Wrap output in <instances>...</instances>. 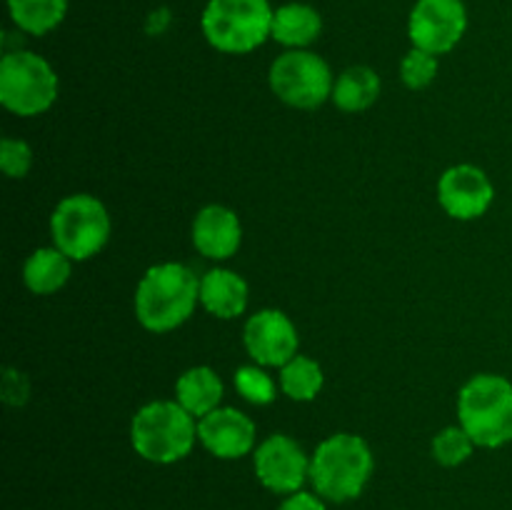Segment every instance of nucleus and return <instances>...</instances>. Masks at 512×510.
I'll return each instance as SVG.
<instances>
[{
    "label": "nucleus",
    "mask_w": 512,
    "mask_h": 510,
    "mask_svg": "<svg viewBox=\"0 0 512 510\" xmlns=\"http://www.w3.org/2000/svg\"><path fill=\"white\" fill-rule=\"evenodd\" d=\"M200 303V278L183 263H158L145 270L135 290V318L150 333L180 328Z\"/></svg>",
    "instance_id": "obj_1"
},
{
    "label": "nucleus",
    "mask_w": 512,
    "mask_h": 510,
    "mask_svg": "<svg viewBox=\"0 0 512 510\" xmlns=\"http://www.w3.org/2000/svg\"><path fill=\"white\" fill-rule=\"evenodd\" d=\"M375 470L373 450L360 435L335 433L315 448L310 458V483L330 503L355 500Z\"/></svg>",
    "instance_id": "obj_2"
},
{
    "label": "nucleus",
    "mask_w": 512,
    "mask_h": 510,
    "mask_svg": "<svg viewBox=\"0 0 512 510\" xmlns=\"http://www.w3.org/2000/svg\"><path fill=\"white\" fill-rule=\"evenodd\" d=\"M198 440V420L178 400H153L133 415L130 443L143 460L170 465L188 458Z\"/></svg>",
    "instance_id": "obj_3"
},
{
    "label": "nucleus",
    "mask_w": 512,
    "mask_h": 510,
    "mask_svg": "<svg viewBox=\"0 0 512 510\" xmlns=\"http://www.w3.org/2000/svg\"><path fill=\"white\" fill-rule=\"evenodd\" d=\"M458 418L478 448L512 443V383L503 375H473L460 388Z\"/></svg>",
    "instance_id": "obj_4"
},
{
    "label": "nucleus",
    "mask_w": 512,
    "mask_h": 510,
    "mask_svg": "<svg viewBox=\"0 0 512 510\" xmlns=\"http://www.w3.org/2000/svg\"><path fill=\"white\" fill-rule=\"evenodd\" d=\"M268 0H210L203 10V35L215 50L243 55L260 48L273 33Z\"/></svg>",
    "instance_id": "obj_5"
},
{
    "label": "nucleus",
    "mask_w": 512,
    "mask_h": 510,
    "mask_svg": "<svg viewBox=\"0 0 512 510\" xmlns=\"http://www.w3.org/2000/svg\"><path fill=\"white\" fill-rule=\"evenodd\" d=\"M58 75L50 63L30 50H13L0 60V103L20 118H33L53 108Z\"/></svg>",
    "instance_id": "obj_6"
},
{
    "label": "nucleus",
    "mask_w": 512,
    "mask_h": 510,
    "mask_svg": "<svg viewBox=\"0 0 512 510\" xmlns=\"http://www.w3.org/2000/svg\"><path fill=\"white\" fill-rule=\"evenodd\" d=\"M53 245L70 260H90L110 238V215L98 198L75 193L60 200L50 215Z\"/></svg>",
    "instance_id": "obj_7"
},
{
    "label": "nucleus",
    "mask_w": 512,
    "mask_h": 510,
    "mask_svg": "<svg viewBox=\"0 0 512 510\" xmlns=\"http://www.w3.org/2000/svg\"><path fill=\"white\" fill-rule=\"evenodd\" d=\"M270 88L290 108L313 110L333 98L330 65L310 50H288L270 65Z\"/></svg>",
    "instance_id": "obj_8"
},
{
    "label": "nucleus",
    "mask_w": 512,
    "mask_h": 510,
    "mask_svg": "<svg viewBox=\"0 0 512 510\" xmlns=\"http://www.w3.org/2000/svg\"><path fill=\"white\" fill-rule=\"evenodd\" d=\"M255 475L270 493L293 495L310 480V458L290 435L275 433L265 438L253 453Z\"/></svg>",
    "instance_id": "obj_9"
},
{
    "label": "nucleus",
    "mask_w": 512,
    "mask_h": 510,
    "mask_svg": "<svg viewBox=\"0 0 512 510\" xmlns=\"http://www.w3.org/2000/svg\"><path fill=\"white\" fill-rule=\"evenodd\" d=\"M468 28L463 0H418L410 13L408 33L413 48L445 55L460 43Z\"/></svg>",
    "instance_id": "obj_10"
},
{
    "label": "nucleus",
    "mask_w": 512,
    "mask_h": 510,
    "mask_svg": "<svg viewBox=\"0 0 512 510\" xmlns=\"http://www.w3.org/2000/svg\"><path fill=\"white\" fill-rule=\"evenodd\" d=\"M243 343L255 365L283 368L298 355L300 335L293 320L283 310L265 308L250 315L243 328Z\"/></svg>",
    "instance_id": "obj_11"
},
{
    "label": "nucleus",
    "mask_w": 512,
    "mask_h": 510,
    "mask_svg": "<svg viewBox=\"0 0 512 510\" xmlns=\"http://www.w3.org/2000/svg\"><path fill=\"white\" fill-rule=\"evenodd\" d=\"M495 188L483 168L470 163L453 165L440 175L438 200L455 220H475L493 205Z\"/></svg>",
    "instance_id": "obj_12"
},
{
    "label": "nucleus",
    "mask_w": 512,
    "mask_h": 510,
    "mask_svg": "<svg viewBox=\"0 0 512 510\" xmlns=\"http://www.w3.org/2000/svg\"><path fill=\"white\" fill-rule=\"evenodd\" d=\"M198 440L220 460H235L255 453V423L235 408H215L198 420Z\"/></svg>",
    "instance_id": "obj_13"
},
{
    "label": "nucleus",
    "mask_w": 512,
    "mask_h": 510,
    "mask_svg": "<svg viewBox=\"0 0 512 510\" xmlns=\"http://www.w3.org/2000/svg\"><path fill=\"white\" fill-rule=\"evenodd\" d=\"M243 243L240 218L225 205H205L193 220V245L210 260H228Z\"/></svg>",
    "instance_id": "obj_14"
},
{
    "label": "nucleus",
    "mask_w": 512,
    "mask_h": 510,
    "mask_svg": "<svg viewBox=\"0 0 512 510\" xmlns=\"http://www.w3.org/2000/svg\"><path fill=\"white\" fill-rule=\"evenodd\" d=\"M248 283L235 270L213 268L200 278V305L220 320H233L248 308Z\"/></svg>",
    "instance_id": "obj_15"
},
{
    "label": "nucleus",
    "mask_w": 512,
    "mask_h": 510,
    "mask_svg": "<svg viewBox=\"0 0 512 510\" xmlns=\"http://www.w3.org/2000/svg\"><path fill=\"white\" fill-rule=\"evenodd\" d=\"M175 400L193 415L195 420L205 418L220 408L223 400V380L208 365H195V368L185 370L175 383Z\"/></svg>",
    "instance_id": "obj_16"
},
{
    "label": "nucleus",
    "mask_w": 512,
    "mask_h": 510,
    "mask_svg": "<svg viewBox=\"0 0 512 510\" xmlns=\"http://www.w3.org/2000/svg\"><path fill=\"white\" fill-rule=\"evenodd\" d=\"M320 30H323V20L318 10L305 3H288L275 10L270 38L290 50H305V45L318 40Z\"/></svg>",
    "instance_id": "obj_17"
},
{
    "label": "nucleus",
    "mask_w": 512,
    "mask_h": 510,
    "mask_svg": "<svg viewBox=\"0 0 512 510\" xmlns=\"http://www.w3.org/2000/svg\"><path fill=\"white\" fill-rule=\"evenodd\" d=\"M70 263L73 260L55 245L53 248H38L35 253H30V258L23 265L25 288L35 295L58 293L70 280V273H73Z\"/></svg>",
    "instance_id": "obj_18"
},
{
    "label": "nucleus",
    "mask_w": 512,
    "mask_h": 510,
    "mask_svg": "<svg viewBox=\"0 0 512 510\" xmlns=\"http://www.w3.org/2000/svg\"><path fill=\"white\" fill-rule=\"evenodd\" d=\"M380 95V78L368 65H353L345 70L333 88V103L345 113H360L368 110Z\"/></svg>",
    "instance_id": "obj_19"
},
{
    "label": "nucleus",
    "mask_w": 512,
    "mask_h": 510,
    "mask_svg": "<svg viewBox=\"0 0 512 510\" xmlns=\"http://www.w3.org/2000/svg\"><path fill=\"white\" fill-rule=\"evenodd\" d=\"M10 18L30 35H45L63 23L68 0H8Z\"/></svg>",
    "instance_id": "obj_20"
},
{
    "label": "nucleus",
    "mask_w": 512,
    "mask_h": 510,
    "mask_svg": "<svg viewBox=\"0 0 512 510\" xmlns=\"http://www.w3.org/2000/svg\"><path fill=\"white\" fill-rule=\"evenodd\" d=\"M325 375L320 363H315L308 355H295L293 360L280 368V390L295 403H308L323 390Z\"/></svg>",
    "instance_id": "obj_21"
},
{
    "label": "nucleus",
    "mask_w": 512,
    "mask_h": 510,
    "mask_svg": "<svg viewBox=\"0 0 512 510\" xmlns=\"http://www.w3.org/2000/svg\"><path fill=\"white\" fill-rule=\"evenodd\" d=\"M478 445L473 443L463 425H448L433 438V458L445 468H458L473 455Z\"/></svg>",
    "instance_id": "obj_22"
},
{
    "label": "nucleus",
    "mask_w": 512,
    "mask_h": 510,
    "mask_svg": "<svg viewBox=\"0 0 512 510\" xmlns=\"http://www.w3.org/2000/svg\"><path fill=\"white\" fill-rule=\"evenodd\" d=\"M235 390L253 405H270L278 398V385L263 365H240L233 375Z\"/></svg>",
    "instance_id": "obj_23"
},
{
    "label": "nucleus",
    "mask_w": 512,
    "mask_h": 510,
    "mask_svg": "<svg viewBox=\"0 0 512 510\" xmlns=\"http://www.w3.org/2000/svg\"><path fill=\"white\" fill-rule=\"evenodd\" d=\"M400 75H403V83L410 90H423L438 75V55L428 53V50L413 48L400 63Z\"/></svg>",
    "instance_id": "obj_24"
},
{
    "label": "nucleus",
    "mask_w": 512,
    "mask_h": 510,
    "mask_svg": "<svg viewBox=\"0 0 512 510\" xmlns=\"http://www.w3.org/2000/svg\"><path fill=\"white\" fill-rule=\"evenodd\" d=\"M0 168L8 178H25L33 168V150L28 143L15 138H3L0 143Z\"/></svg>",
    "instance_id": "obj_25"
},
{
    "label": "nucleus",
    "mask_w": 512,
    "mask_h": 510,
    "mask_svg": "<svg viewBox=\"0 0 512 510\" xmlns=\"http://www.w3.org/2000/svg\"><path fill=\"white\" fill-rule=\"evenodd\" d=\"M30 395V383L25 373L15 368L3 370V398L8 405H23Z\"/></svg>",
    "instance_id": "obj_26"
},
{
    "label": "nucleus",
    "mask_w": 512,
    "mask_h": 510,
    "mask_svg": "<svg viewBox=\"0 0 512 510\" xmlns=\"http://www.w3.org/2000/svg\"><path fill=\"white\" fill-rule=\"evenodd\" d=\"M278 510H325V503L318 493H305V490H298V493L288 495V498L280 503Z\"/></svg>",
    "instance_id": "obj_27"
}]
</instances>
